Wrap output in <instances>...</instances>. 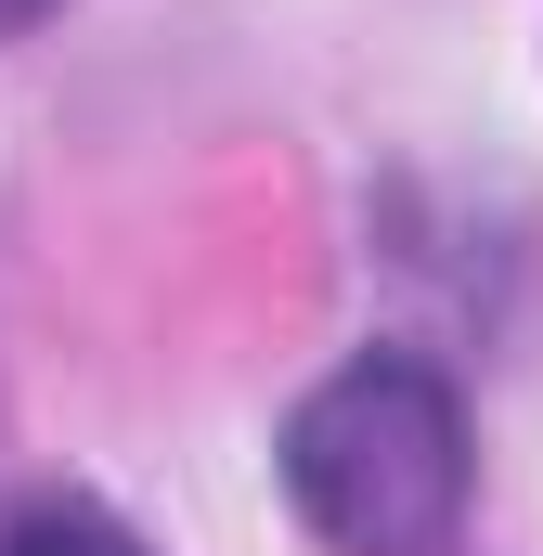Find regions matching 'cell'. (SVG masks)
Wrapping results in <instances>:
<instances>
[{
    "mask_svg": "<svg viewBox=\"0 0 543 556\" xmlns=\"http://www.w3.org/2000/svg\"><path fill=\"white\" fill-rule=\"evenodd\" d=\"M285 492L337 556H453L466 531V415L414 350L337 363L285 415Z\"/></svg>",
    "mask_w": 543,
    "mask_h": 556,
    "instance_id": "1",
    "label": "cell"
},
{
    "mask_svg": "<svg viewBox=\"0 0 543 556\" xmlns=\"http://www.w3.org/2000/svg\"><path fill=\"white\" fill-rule=\"evenodd\" d=\"M0 556H142L104 505H78V492H52V505H26L13 531H0Z\"/></svg>",
    "mask_w": 543,
    "mask_h": 556,
    "instance_id": "2",
    "label": "cell"
},
{
    "mask_svg": "<svg viewBox=\"0 0 543 556\" xmlns=\"http://www.w3.org/2000/svg\"><path fill=\"white\" fill-rule=\"evenodd\" d=\"M39 13H52V0H0V39H13V26H39Z\"/></svg>",
    "mask_w": 543,
    "mask_h": 556,
    "instance_id": "3",
    "label": "cell"
}]
</instances>
